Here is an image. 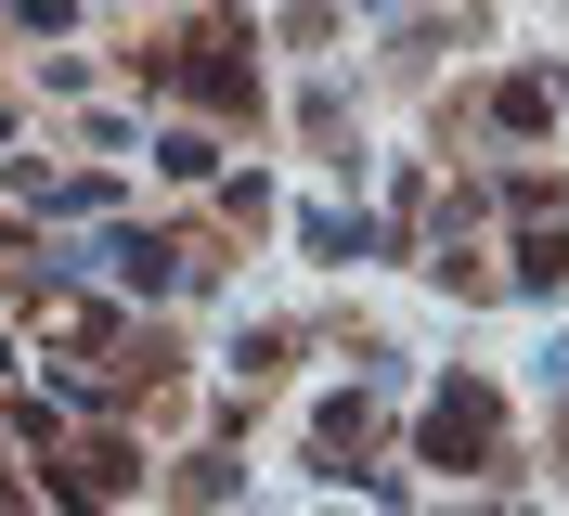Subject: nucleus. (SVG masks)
<instances>
[{
	"label": "nucleus",
	"mask_w": 569,
	"mask_h": 516,
	"mask_svg": "<svg viewBox=\"0 0 569 516\" xmlns=\"http://www.w3.org/2000/svg\"><path fill=\"white\" fill-rule=\"evenodd\" d=\"M466 452H492V387H440L427 401V465H466Z\"/></svg>",
	"instance_id": "f257e3e1"
},
{
	"label": "nucleus",
	"mask_w": 569,
	"mask_h": 516,
	"mask_svg": "<svg viewBox=\"0 0 569 516\" xmlns=\"http://www.w3.org/2000/svg\"><path fill=\"white\" fill-rule=\"evenodd\" d=\"M181 78H194V91H208V103H233V117H247V103H259V78L233 65V52H194V65H181Z\"/></svg>",
	"instance_id": "f03ea898"
}]
</instances>
